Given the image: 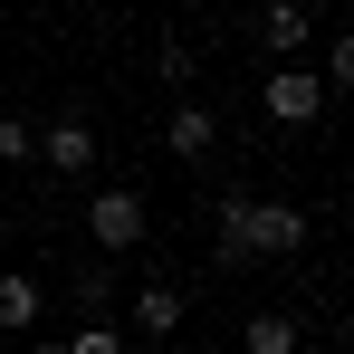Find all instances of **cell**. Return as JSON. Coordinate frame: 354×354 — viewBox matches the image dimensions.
<instances>
[{"instance_id":"1","label":"cell","mask_w":354,"mask_h":354,"mask_svg":"<svg viewBox=\"0 0 354 354\" xmlns=\"http://www.w3.org/2000/svg\"><path fill=\"white\" fill-rule=\"evenodd\" d=\"M211 230H221V268H249V259H288V249H306V211H297V201L221 192V201H211Z\"/></svg>"},{"instance_id":"2","label":"cell","mask_w":354,"mask_h":354,"mask_svg":"<svg viewBox=\"0 0 354 354\" xmlns=\"http://www.w3.org/2000/svg\"><path fill=\"white\" fill-rule=\"evenodd\" d=\"M86 239H96L106 259H124V249H144V239H153V211H144V192H124V182H106V192L86 201Z\"/></svg>"},{"instance_id":"3","label":"cell","mask_w":354,"mask_h":354,"mask_svg":"<svg viewBox=\"0 0 354 354\" xmlns=\"http://www.w3.org/2000/svg\"><path fill=\"white\" fill-rule=\"evenodd\" d=\"M259 106H268L278 134H306V124L326 115V86H316V67H268L259 77Z\"/></svg>"},{"instance_id":"4","label":"cell","mask_w":354,"mask_h":354,"mask_svg":"<svg viewBox=\"0 0 354 354\" xmlns=\"http://www.w3.org/2000/svg\"><path fill=\"white\" fill-rule=\"evenodd\" d=\"M259 48H268V67H297V48H316V19H306L297 0L259 10Z\"/></svg>"},{"instance_id":"5","label":"cell","mask_w":354,"mask_h":354,"mask_svg":"<svg viewBox=\"0 0 354 354\" xmlns=\"http://www.w3.org/2000/svg\"><path fill=\"white\" fill-rule=\"evenodd\" d=\"M39 316H48V288L29 268H0V335H39Z\"/></svg>"},{"instance_id":"6","label":"cell","mask_w":354,"mask_h":354,"mask_svg":"<svg viewBox=\"0 0 354 354\" xmlns=\"http://www.w3.org/2000/svg\"><path fill=\"white\" fill-rule=\"evenodd\" d=\"M39 163H48V173H86V163H96V124H86V115H58L48 134H39Z\"/></svg>"},{"instance_id":"7","label":"cell","mask_w":354,"mask_h":354,"mask_svg":"<svg viewBox=\"0 0 354 354\" xmlns=\"http://www.w3.org/2000/svg\"><path fill=\"white\" fill-rule=\"evenodd\" d=\"M124 316H134V335H173L182 326V288L173 278H144V288L124 297Z\"/></svg>"},{"instance_id":"8","label":"cell","mask_w":354,"mask_h":354,"mask_svg":"<svg viewBox=\"0 0 354 354\" xmlns=\"http://www.w3.org/2000/svg\"><path fill=\"white\" fill-rule=\"evenodd\" d=\"M163 144H173V163H201V153L221 144V115H211V106H173V124H163Z\"/></svg>"},{"instance_id":"9","label":"cell","mask_w":354,"mask_h":354,"mask_svg":"<svg viewBox=\"0 0 354 354\" xmlns=\"http://www.w3.org/2000/svg\"><path fill=\"white\" fill-rule=\"evenodd\" d=\"M239 354H297V316L288 306H259V316L239 326Z\"/></svg>"},{"instance_id":"10","label":"cell","mask_w":354,"mask_h":354,"mask_svg":"<svg viewBox=\"0 0 354 354\" xmlns=\"http://www.w3.org/2000/svg\"><path fill=\"white\" fill-rule=\"evenodd\" d=\"M316 86H326V96H335V86H354V29H335V39H326V67H316Z\"/></svg>"},{"instance_id":"11","label":"cell","mask_w":354,"mask_h":354,"mask_svg":"<svg viewBox=\"0 0 354 354\" xmlns=\"http://www.w3.org/2000/svg\"><path fill=\"white\" fill-rule=\"evenodd\" d=\"M67 288H77V306H115V268H106V259H86Z\"/></svg>"},{"instance_id":"12","label":"cell","mask_w":354,"mask_h":354,"mask_svg":"<svg viewBox=\"0 0 354 354\" xmlns=\"http://www.w3.org/2000/svg\"><path fill=\"white\" fill-rule=\"evenodd\" d=\"M67 354H134V345H124V326L96 316V326H77V335H67Z\"/></svg>"},{"instance_id":"13","label":"cell","mask_w":354,"mask_h":354,"mask_svg":"<svg viewBox=\"0 0 354 354\" xmlns=\"http://www.w3.org/2000/svg\"><path fill=\"white\" fill-rule=\"evenodd\" d=\"M10 163H39V134L19 115H0V173H10Z\"/></svg>"},{"instance_id":"14","label":"cell","mask_w":354,"mask_h":354,"mask_svg":"<svg viewBox=\"0 0 354 354\" xmlns=\"http://www.w3.org/2000/svg\"><path fill=\"white\" fill-rule=\"evenodd\" d=\"M29 354H67V335H29Z\"/></svg>"}]
</instances>
